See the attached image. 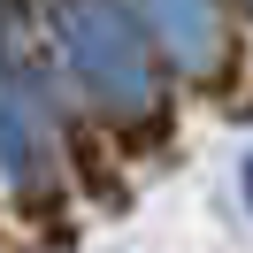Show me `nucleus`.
Segmentation results:
<instances>
[{"label":"nucleus","instance_id":"nucleus-1","mask_svg":"<svg viewBox=\"0 0 253 253\" xmlns=\"http://www.w3.org/2000/svg\"><path fill=\"white\" fill-rule=\"evenodd\" d=\"M54 31L62 54L77 62L84 92L123 123V115H154V62H146V31L130 23L123 0H54Z\"/></svg>","mask_w":253,"mask_h":253},{"label":"nucleus","instance_id":"nucleus-2","mask_svg":"<svg viewBox=\"0 0 253 253\" xmlns=\"http://www.w3.org/2000/svg\"><path fill=\"white\" fill-rule=\"evenodd\" d=\"M0 169L23 192L46 184V169H54V115H46L39 84L23 77V62L8 46H0Z\"/></svg>","mask_w":253,"mask_h":253},{"label":"nucleus","instance_id":"nucleus-3","mask_svg":"<svg viewBox=\"0 0 253 253\" xmlns=\"http://www.w3.org/2000/svg\"><path fill=\"white\" fill-rule=\"evenodd\" d=\"M130 23L146 31V46H161L184 77L222 62V39H230V16H222V0H123Z\"/></svg>","mask_w":253,"mask_h":253},{"label":"nucleus","instance_id":"nucleus-4","mask_svg":"<svg viewBox=\"0 0 253 253\" xmlns=\"http://www.w3.org/2000/svg\"><path fill=\"white\" fill-rule=\"evenodd\" d=\"M246 200H253V154H246Z\"/></svg>","mask_w":253,"mask_h":253},{"label":"nucleus","instance_id":"nucleus-5","mask_svg":"<svg viewBox=\"0 0 253 253\" xmlns=\"http://www.w3.org/2000/svg\"><path fill=\"white\" fill-rule=\"evenodd\" d=\"M246 8H253V0H246Z\"/></svg>","mask_w":253,"mask_h":253}]
</instances>
